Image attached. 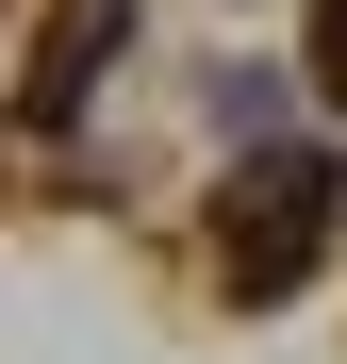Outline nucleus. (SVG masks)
Segmentation results:
<instances>
[{"label":"nucleus","instance_id":"1","mask_svg":"<svg viewBox=\"0 0 347 364\" xmlns=\"http://www.w3.org/2000/svg\"><path fill=\"white\" fill-rule=\"evenodd\" d=\"M314 215H331V166H314V149H265V166H248V249H231V282H298Z\"/></svg>","mask_w":347,"mask_h":364},{"label":"nucleus","instance_id":"2","mask_svg":"<svg viewBox=\"0 0 347 364\" xmlns=\"http://www.w3.org/2000/svg\"><path fill=\"white\" fill-rule=\"evenodd\" d=\"M314 83L347 100V0H314Z\"/></svg>","mask_w":347,"mask_h":364}]
</instances>
